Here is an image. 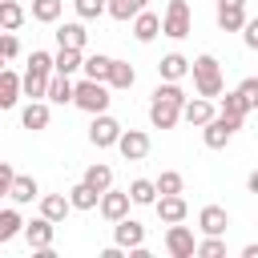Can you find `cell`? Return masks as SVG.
I'll return each instance as SVG.
<instances>
[{"label": "cell", "mask_w": 258, "mask_h": 258, "mask_svg": "<svg viewBox=\"0 0 258 258\" xmlns=\"http://www.w3.org/2000/svg\"><path fill=\"white\" fill-rule=\"evenodd\" d=\"M181 105H185V93L177 81H165L153 89V101H149V121L153 129H173L181 121Z\"/></svg>", "instance_id": "cell-1"}, {"label": "cell", "mask_w": 258, "mask_h": 258, "mask_svg": "<svg viewBox=\"0 0 258 258\" xmlns=\"http://www.w3.org/2000/svg\"><path fill=\"white\" fill-rule=\"evenodd\" d=\"M48 77H52V56L36 48V52L28 56L24 77H20V93H24V97H32V101H40V97H44V89H48Z\"/></svg>", "instance_id": "cell-2"}, {"label": "cell", "mask_w": 258, "mask_h": 258, "mask_svg": "<svg viewBox=\"0 0 258 258\" xmlns=\"http://www.w3.org/2000/svg\"><path fill=\"white\" fill-rule=\"evenodd\" d=\"M189 73H194L198 97H222V64L214 52H202L198 60H189Z\"/></svg>", "instance_id": "cell-3"}, {"label": "cell", "mask_w": 258, "mask_h": 258, "mask_svg": "<svg viewBox=\"0 0 258 258\" xmlns=\"http://www.w3.org/2000/svg\"><path fill=\"white\" fill-rule=\"evenodd\" d=\"M109 101H113V97H109V85H105V81H89V77H85L81 85H73V105L85 109V113H105Z\"/></svg>", "instance_id": "cell-4"}, {"label": "cell", "mask_w": 258, "mask_h": 258, "mask_svg": "<svg viewBox=\"0 0 258 258\" xmlns=\"http://www.w3.org/2000/svg\"><path fill=\"white\" fill-rule=\"evenodd\" d=\"M161 36H169V40L189 36V4H185V0H169V4H165V16H161Z\"/></svg>", "instance_id": "cell-5"}, {"label": "cell", "mask_w": 258, "mask_h": 258, "mask_svg": "<svg viewBox=\"0 0 258 258\" xmlns=\"http://www.w3.org/2000/svg\"><path fill=\"white\" fill-rule=\"evenodd\" d=\"M234 129H238V121H230V117L214 113V117L202 125V141H206L210 149H226V145H230V137H234Z\"/></svg>", "instance_id": "cell-6"}, {"label": "cell", "mask_w": 258, "mask_h": 258, "mask_svg": "<svg viewBox=\"0 0 258 258\" xmlns=\"http://www.w3.org/2000/svg\"><path fill=\"white\" fill-rule=\"evenodd\" d=\"M117 137H121V121H113L109 113H93L89 141H93L97 149H109V145H117Z\"/></svg>", "instance_id": "cell-7"}, {"label": "cell", "mask_w": 258, "mask_h": 258, "mask_svg": "<svg viewBox=\"0 0 258 258\" xmlns=\"http://www.w3.org/2000/svg\"><path fill=\"white\" fill-rule=\"evenodd\" d=\"M113 242H117L121 250L145 246V226H141V222H133V218L125 214V218H117V222H113Z\"/></svg>", "instance_id": "cell-8"}, {"label": "cell", "mask_w": 258, "mask_h": 258, "mask_svg": "<svg viewBox=\"0 0 258 258\" xmlns=\"http://www.w3.org/2000/svg\"><path fill=\"white\" fill-rule=\"evenodd\" d=\"M117 149H121L125 161H141V157L149 153V133H141V129H121Z\"/></svg>", "instance_id": "cell-9"}, {"label": "cell", "mask_w": 258, "mask_h": 258, "mask_svg": "<svg viewBox=\"0 0 258 258\" xmlns=\"http://www.w3.org/2000/svg\"><path fill=\"white\" fill-rule=\"evenodd\" d=\"M194 234L181 226V222H169V230H165V250L173 254V258H194Z\"/></svg>", "instance_id": "cell-10"}, {"label": "cell", "mask_w": 258, "mask_h": 258, "mask_svg": "<svg viewBox=\"0 0 258 258\" xmlns=\"http://www.w3.org/2000/svg\"><path fill=\"white\" fill-rule=\"evenodd\" d=\"M97 210H101L109 222L125 218V214H129V189H113V185H109V189L97 198Z\"/></svg>", "instance_id": "cell-11"}, {"label": "cell", "mask_w": 258, "mask_h": 258, "mask_svg": "<svg viewBox=\"0 0 258 258\" xmlns=\"http://www.w3.org/2000/svg\"><path fill=\"white\" fill-rule=\"evenodd\" d=\"M153 210H157V218L169 226V222H185V214H189V206H185V198L181 194H161V198H153Z\"/></svg>", "instance_id": "cell-12"}, {"label": "cell", "mask_w": 258, "mask_h": 258, "mask_svg": "<svg viewBox=\"0 0 258 258\" xmlns=\"http://www.w3.org/2000/svg\"><path fill=\"white\" fill-rule=\"evenodd\" d=\"M246 24V0H218V28L238 32Z\"/></svg>", "instance_id": "cell-13"}, {"label": "cell", "mask_w": 258, "mask_h": 258, "mask_svg": "<svg viewBox=\"0 0 258 258\" xmlns=\"http://www.w3.org/2000/svg\"><path fill=\"white\" fill-rule=\"evenodd\" d=\"M52 226H56V222H48V218L40 214V218L24 222V230H20V234L28 238V246H32V250H44V246H52Z\"/></svg>", "instance_id": "cell-14"}, {"label": "cell", "mask_w": 258, "mask_h": 258, "mask_svg": "<svg viewBox=\"0 0 258 258\" xmlns=\"http://www.w3.org/2000/svg\"><path fill=\"white\" fill-rule=\"evenodd\" d=\"M157 32H161V16H157V12H149V8H141V12L133 16V36H137L141 44H149Z\"/></svg>", "instance_id": "cell-15"}, {"label": "cell", "mask_w": 258, "mask_h": 258, "mask_svg": "<svg viewBox=\"0 0 258 258\" xmlns=\"http://www.w3.org/2000/svg\"><path fill=\"white\" fill-rule=\"evenodd\" d=\"M198 226H202V234H226V226H230V214H226L222 206H202V214H198Z\"/></svg>", "instance_id": "cell-16"}, {"label": "cell", "mask_w": 258, "mask_h": 258, "mask_svg": "<svg viewBox=\"0 0 258 258\" xmlns=\"http://www.w3.org/2000/svg\"><path fill=\"white\" fill-rule=\"evenodd\" d=\"M8 198H12L16 206H28L32 198H40V185H36V177H28V173H16V177H12V189H8Z\"/></svg>", "instance_id": "cell-17"}, {"label": "cell", "mask_w": 258, "mask_h": 258, "mask_svg": "<svg viewBox=\"0 0 258 258\" xmlns=\"http://www.w3.org/2000/svg\"><path fill=\"white\" fill-rule=\"evenodd\" d=\"M157 73H161V81H181V77L189 73V60H185L181 52H169V56L157 60Z\"/></svg>", "instance_id": "cell-18"}, {"label": "cell", "mask_w": 258, "mask_h": 258, "mask_svg": "<svg viewBox=\"0 0 258 258\" xmlns=\"http://www.w3.org/2000/svg\"><path fill=\"white\" fill-rule=\"evenodd\" d=\"M181 117H185L189 125H206V121L214 117V105H210V97H194V101H185V105H181Z\"/></svg>", "instance_id": "cell-19"}, {"label": "cell", "mask_w": 258, "mask_h": 258, "mask_svg": "<svg viewBox=\"0 0 258 258\" xmlns=\"http://www.w3.org/2000/svg\"><path fill=\"white\" fill-rule=\"evenodd\" d=\"M69 210H73V202H69L64 194H44V198H40V214H44L48 222H64Z\"/></svg>", "instance_id": "cell-20"}, {"label": "cell", "mask_w": 258, "mask_h": 258, "mask_svg": "<svg viewBox=\"0 0 258 258\" xmlns=\"http://www.w3.org/2000/svg\"><path fill=\"white\" fill-rule=\"evenodd\" d=\"M85 40H89V32H85V24H60L56 28V44L60 48H85Z\"/></svg>", "instance_id": "cell-21"}, {"label": "cell", "mask_w": 258, "mask_h": 258, "mask_svg": "<svg viewBox=\"0 0 258 258\" xmlns=\"http://www.w3.org/2000/svg\"><path fill=\"white\" fill-rule=\"evenodd\" d=\"M133 81H137L133 64H125V60H113V64H109V77H105L109 89H133Z\"/></svg>", "instance_id": "cell-22"}, {"label": "cell", "mask_w": 258, "mask_h": 258, "mask_svg": "<svg viewBox=\"0 0 258 258\" xmlns=\"http://www.w3.org/2000/svg\"><path fill=\"white\" fill-rule=\"evenodd\" d=\"M48 117H52V113H48V105H44V101H28V105H24V113H20V125H24V129H44V125H48Z\"/></svg>", "instance_id": "cell-23"}, {"label": "cell", "mask_w": 258, "mask_h": 258, "mask_svg": "<svg viewBox=\"0 0 258 258\" xmlns=\"http://www.w3.org/2000/svg\"><path fill=\"white\" fill-rule=\"evenodd\" d=\"M20 97V77L12 69H0V109H12Z\"/></svg>", "instance_id": "cell-24"}, {"label": "cell", "mask_w": 258, "mask_h": 258, "mask_svg": "<svg viewBox=\"0 0 258 258\" xmlns=\"http://www.w3.org/2000/svg\"><path fill=\"white\" fill-rule=\"evenodd\" d=\"M81 48H60L56 56H52V73H60V77H73L77 69H81Z\"/></svg>", "instance_id": "cell-25"}, {"label": "cell", "mask_w": 258, "mask_h": 258, "mask_svg": "<svg viewBox=\"0 0 258 258\" xmlns=\"http://www.w3.org/2000/svg\"><path fill=\"white\" fill-rule=\"evenodd\" d=\"M44 97H48V101H56V105H69V101H73V81H69V77H60V73H52V77H48Z\"/></svg>", "instance_id": "cell-26"}, {"label": "cell", "mask_w": 258, "mask_h": 258, "mask_svg": "<svg viewBox=\"0 0 258 258\" xmlns=\"http://www.w3.org/2000/svg\"><path fill=\"white\" fill-rule=\"evenodd\" d=\"M24 24V8H20V0H0V28L4 32H16Z\"/></svg>", "instance_id": "cell-27"}, {"label": "cell", "mask_w": 258, "mask_h": 258, "mask_svg": "<svg viewBox=\"0 0 258 258\" xmlns=\"http://www.w3.org/2000/svg\"><path fill=\"white\" fill-rule=\"evenodd\" d=\"M145 4H149V0H105V12H109L113 20H133Z\"/></svg>", "instance_id": "cell-28"}, {"label": "cell", "mask_w": 258, "mask_h": 258, "mask_svg": "<svg viewBox=\"0 0 258 258\" xmlns=\"http://www.w3.org/2000/svg\"><path fill=\"white\" fill-rule=\"evenodd\" d=\"M109 64H113V56H105V52H93V56L81 60V69H85L89 81H105L109 77Z\"/></svg>", "instance_id": "cell-29"}, {"label": "cell", "mask_w": 258, "mask_h": 258, "mask_svg": "<svg viewBox=\"0 0 258 258\" xmlns=\"http://www.w3.org/2000/svg\"><path fill=\"white\" fill-rule=\"evenodd\" d=\"M81 181H85V185H93L97 194H105V189L113 185V169L97 161V165H89V169H85V177H81Z\"/></svg>", "instance_id": "cell-30"}, {"label": "cell", "mask_w": 258, "mask_h": 258, "mask_svg": "<svg viewBox=\"0 0 258 258\" xmlns=\"http://www.w3.org/2000/svg\"><path fill=\"white\" fill-rule=\"evenodd\" d=\"M153 198H157V185H153L149 177H137V181L129 185V202H133V206H153Z\"/></svg>", "instance_id": "cell-31"}, {"label": "cell", "mask_w": 258, "mask_h": 258, "mask_svg": "<svg viewBox=\"0 0 258 258\" xmlns=\"http://www.w3.org/2000/svg\"><path fill=\"white\" fill-rule=\"evenodd\" d=\"M97 198H101V194H97L93 185H85V181H77V185L69 189V202H73V210H93V206H97Z\"/></svg>", "instance_id": "cell-32"}, {"label": "cell", "mask_w": 258, "mask_h": 258, "mask_svg": "<svg viewBox=\"0 0 258 258\" xmlns=\"http://www.w3.org/2000/svg\"><path fill=\"white\" fill-rule=\"evenodd\" d=\"M218 113H222V117H230V121H238V125H242V117H246V113H250V109H246V101H242V97H238V93H226V97H222V109H218Z\"/></svg>", "instance_id": "cell-33"}, {"label": "cell", "mask_w": 258, "mask_h": 258, "mask_svg": "<svg viewBox=\"0 0 258 258\" xmlns=\"http://www.w3.org/2000/svg\"><path fill=\"white\" fill-rule=\"evenodd\" d=\"M60 0H32V20H40V24H52L56 16H60Z\"/></svg>", "instance_id": "cell-34"}, {"label": "cell", "mask_w": 258, "mask_h": 258, "mask_svg": "<svg viewBox=\"0 0 258 258\" xmlns=\"http://www.w3.org/2000/svg\"><path fill=\"white\" fill-rule=\"evenodd\" d=\"M20 230H24L20 214H16V210H0V242H12Z\"/></svg>", "instance_id": "cell-35"}, {"label": "cell", "mask_w": 258, "mask_h": 258, "mask_svg": "<svg viewBox=\"0 0 258 258\" xmlns=\"http://www.w3.org/2000/svg\"><path fill=\"white\" fill-rule=\"evenodd\" d=\"M194 254H198V258H222V254H226L222 234H206V242H198V246H194Z\"/></svg>", "instance_id": "cell-36"}, {"label": "cell", "mask_w": 258, "mask_h": 258, "mask_svg": "<svg viewBox=\"0 0 258 258\" xmlns=\"http://www.w3.org/2000/svg\"><path fill=\"white\" fill-rule=\"evenodd\" d=\"M153 185H157V194H181V185H185V181H181V173L165 169V173H161V177H157Z\"/></svg>", "instance_id": "cell-37"}, {"label": "cell", "mask_w": 258, "mask_h": 258, "mask_svg": "<svg viewBox=\"0 0 258 258\" xmlns=\"http://www.w3.org/2000/svg\"><path fill=\"white\" fill-rule=\"evenodd\" d=\"M234 93L246 101V109H258V77H246V81H242Z\"/></svg>", "instance_id": "cell-38"}, {"label": "cell", "mask_w": 258, "mask_h": 258, "mask_svg": "<svg viewBox=\"0 0 258 258\" xmlns=\"http://www.w3.org/2000/svg\"><path fill=\"white\" fill-rule=\"evenodd\" d=\"M73 4H77V16H81V20L105 16V0H73Z\"/></svg>", "instance_id": "cell-39"}, {"label": "cell", "mask_w": 258, "mask_h": 258, "mask_svg": "<svg viewBox=\"0 0 258 258\" xmlns=\"http://www.w3.org/2000/svg\"><path fill=\"white\" fill-rule=\"evenodd\" d=\"M16 52H20V40H16L12 32H0V56L8 60V56H16Z\"/></svg>", "instance_id": "cell-40"}, {"label": "cell", "mask_w": 258, "mask_h": 258, "mask_svg": "<svg viewBox=\"0 0 258 258\" xmlns=\"http://www.w3.org/2000/svg\"><path fill=\"white\" fill-rule=\"evenodd\" d=\"M12 177H16V169H12L8 161H0V198H8V189H12Z\"/></svg>", "instance_id": "cell-41"}, {"label": "cell", "mask_w": 258, "mask_h": 258, "mask_svg": "<svg viewBox=\"0 0 258 258\" xmlns=\"http://www.w3.org/2000/svg\"><path fill=\"white\" fill-rule=\"evenodd\" d=\"M242 28H246V48H254V52H258V16H254V20H246Z\"/></svg>", "instance_id": "cell-42"}, {"label": "cell", "mask_w": 258, "mask_h": 258, "mask_svg": "<svg viewBox=\"0 0 258 258\" xmlns=\"http://www.w3.org/2000/svg\"><path fill=\"white\" fill-rule=\"evenodd\" d=\"M242 258H258V242H250V246H242Z\"/></svg>", "instance_id": "cell-43"}, {"label": "cell", "mask_w": 258, "mask_h": 258, "mask_svg": "<svg viewBox=\"0 0 258 258\" xmlns=\"http://www.w3.org/2000/svg\"><path fill=\"white\" fill-rule=\"evenodd\" d=\"M246 185H250V194H258V169H254V173L246 177Z\"/></svg>", "instance_id": "cell-44"}, {"label": "cell", "mask_w": 258, "mask_h": 258, "mask_svg": "<svg viewBox=\"0 0 258 258\" xmlns=\"http://www.w3.org/2000/svg\"><path fill=\"white\" fill-rule=\"evenodd\" d=\"M0 64H4V56H0Z\"/></svg>", "instance_id": "cell-45"}]
</instances>
